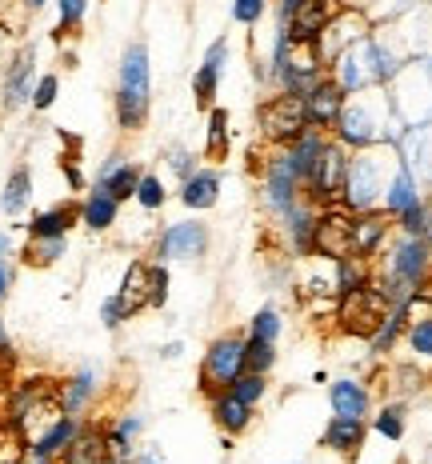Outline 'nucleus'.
<instances>
[{
  "mask_svg": "<svg viewBox=\"0 0 432 464\" xmlns=\"http://www.w3.org/2000/svg\"><path fill=\"white\" fill-rule=\"evenodd\" d=\"M341 8H344L341 0H309L304 8H296V16L281 28V33L293 44H316L321 41V33H324V24H329Z\"/></svg>",
  "mask_w": 432,
  "mask_h": 464,
  "instance_id": "22",
  "label": "nucleus"
},
{
  "mask_svg": "<svg viewBox=\"0 0 432 464\" xmlns=\"http://www.w3.org/2000/svg\"><path fill=\"white\" fill-rule=\"evenodd\" d=\"M372 432L384 437L389 444H400L408 432V401H389L377 409V417H372Z\"/></svg>",
  "mask_w": 432,
  "mask_h": 464,
  "instance_id": "39",
  "label": "nucleus"
},
{
  "mask_svg": "<svg viewBox=\"0 0 432 464\" xmlns=\"http://www.w3.org/2000/svg\"><path fill=\"white\" fill-rule=\"evenodd\" d=\"M397 237V225L384 208H372V212H352V240H349V253L352 256H364V260H377L389 240Z\"/></svg>",
  "mask_w": 432,
  "mask_h": 464,
  "instance_id": "16",
  "label": "nucleus"
},
{
  "mask_svg": "<svg viewBox=\"0 0 432 464\" xmlns=\"http://www.w3.org/2000/svg\"><path fill=\"white\" fill-rule=\"evenodd\" d=\"M389 308H392L389 296H384L377 285H369V288H360V293L341 296V301H336V321H341V328L349 336L369 341V336L377 333V324L389 316Z\"/></svg>",
  "mask_w": 432,
  "mask_h": 464,
  "instance_id": "11",
  "label": "nucleus"
},
{
  "mask_svg": "<svg viewBox=\"0 0 432 464\" xmlns=\"http://www.w3.org/2000/svg\"><path fill=\"white\" fill-rule=\"evenodd\" d=\"M36 76H41V72H36V48H33V44L16 48V53L8 56L5 72H0V104H5L8 112L24 109V104L33 101Z\"/></svg>",
  "mask_w": 432,
  "mask_h": 464,
  "instance_id": "13",
  "label": "nucleus"
},
{
  "mask_svg": "<svg viewBox=\"0 0 432 464\" xmlns=\"http://www.w3.org/2000/svg\"><path fill=\"white\" fill-rule=\"evenodd\" d=\"M64 253H69V237H28L21 248V260L33 268H53Z\"/></svg>",
  "mask_w": 432,
  "mask_h": 464,
  "instance_id": "40",
  "label": "nucleus"
},
{
  "mask_svg": "<svg viewBox=\"0 0 432 464\" xmlns=\"http://www.w3.org/2000/svg\"><path fill=\"white\" fill-rule=\"evenodd\" d=\"M208 417H213V424L220 429V437L236 440V437H245V432L253 429L256 409H253V404L240 401L233 389H220V392L208 396Z\"/></svg>",
  "mask_w": 432,
  "mask_h": 464,
  "instance_id": "21",
  "label": "nucleus"
},
{
  "mask_svg": "<svg viewBox=\"0 0 432 464\" xmlns=\"http://www.w3.org/2000/svg\"><path fill=\"white\" fill-rule=\"evenodd\" d=\"M33 464H56V460H33Z\"/></svg>",
  "mask_w": 432,
  "mask_h": 464,
  "instance_id": "63",
  "label": "nucleus"
},
{
  "mask_svg": "<svg viewBox=\"0 0 432 464\" xmlns=\"http://www.w3.org/2000/svg\"><path fill=\"white\" fill-rule=\"evenodd\" d=\"M324 140H329V132H321V129H304L301 137L288 144V149H276V152L284 157L288 169H293V177L301 180L304 188H309V180H312V169H316V160H321Z\"/></svg>",
  "mask_w": 432,
  "mask_h": 464,
  "instance_id": "26",
  "label": "nucleus"
},
{
  "mask_svg": "<svg viewBox=\"0 0 432 464\" xmlns=\"http://www.w3.org/2000/svg\"><path fill=\"white\" fill-rule=\"evenodd\" d=\"M144 432V417H137V412H120L117 420L104 424V440H109V452L112 460L129 464L132 452H137V437Z\"/></svg>",
  "mask_w": 432,
  "mask_h": 464,
  "instance_id": "34",
  "label": "nucleus"
},
{
  "mask_svg": "<svg viewBox=\"0 0 432 464\" xmlns=\"http://www.w3.org/2000/svg\"><path fill=\"white\" fill-rule=\"evenodd\" d=\"M112 112H117L120 132H140L144 124H149V112H152V61H149V44L144 41H132L120 53Z\"/></svg>",
  "mask_w": 432,
  "mask_h": 464,
  "instance_id": "3",
  "label": "nucleus"
},
{
  "mask_svg": "<svg viewBox=\"0 0 432 464\" xmlns=\"http://www.w3.org/2000/svg\"><path fill=\"white\" fill-rule=\"evenodd\" d=\"M372 268H377L372 285L389 296V304H408L412 296L428 285L432 253H428L425 237H400L397 232V237L389 240V248L372 260Z\"/></svg>",
  "mask_w": 432,
  "mask_h": 464,
  "instance_id": "2",
  "label": "nucleus"
},
{
  "mask_svg": "<svg viewBox=\"0 0 432 464\" xmlns=\"http://www.w3.org/2000/svg\"><path fill=\"white\" fill-rule=\"evenodd\" d=\"M392 225H397L400 237H425L428 225H432V197L425 192V197H420L412 208H405L400 217H392Z\"/></svg>",
  "mask_w": 432,
  "mask_h": 464,
  "instance_id": "42",
  "label": "nucleus"
},
{
  "mask_svg": "<svg viewBox=\"0 0 432 464\" xmlns=\"http://www.w3.org/2000/svg\"><path fill=\"white\" fill-rule=\"evenodd\" d=\"M81 417H56V420H48L44 429H41V437H36L33 444H28V457L33 460H61V452L72 444V437L81 432Z\"/></svg>",
  "mask_w": 432,
  "mask_h": 464,
  "instance_id": "28",
  "label": "nucleus"
},
{
  "mask_svg": "<svg viewBox=\"0 0 432 464\" xmlns=\"http://www.w3.org/2000/svg\"><path fill=\"white\" fill-rule=\"evenodd\" d=\"M117 217H120V200H112L109 192H101L96 185L84 192V200H81V225L89 228V232H109L112 225H117Z\"/></svg>",
  "mask_w": 432,
  "mask_h": 464,
  "instance_id": "35",
  "label": "nucleus"
},
{
  "mask_svg": "<svg viewBox=\"0 0 432 464\" xmlns=\"http://www.w3.org/2000/svg\"><path fill=\"white\" fill-rule=\"evenodd\" d=\"M349 157H352V149H344L336 137L324 140V149H321V160H316V169H312V180H309V188H304V197L316 200V205H341V192H344V177H349Z\"/></svg>",
  "mask_w": 432,
  "mask_h": 464,
  "instance_id": "10",
  "label": "nucleus"
},
{
  "mask_svg": "<svg viewBox=\"0 0 432 464\" xmlns=\"http://www.w3.org/2000/svg\"><path fill=\"white\" fill-rule=\"evenodd\" d=\"M228 69V41L225 36H216L213 44H208L205 61L197 64V72H192V101H197V109H213L216 104V92H220V76Z\"/></svg>",
  "mask_w": 432,
  "mask_h": 464,
  "instance_id": "20",
  "label": "nucleus"
},
{
  "mask_svg": "<svg viewBox=\"0 0 432 464\" xmlns=\"http://www.w3.org/2000/svg\"><path fill=\"white\" fill-rule=\"evenodd\" d=\"M124 321H129V313H124L120 296H117V293H112V296H104V304H101V324L112 333V328H120Z\"/></svg>",
  "mask_w": 432,
  "mask_h": 464,
  "instance_id": "52",
  "label": "nucleus"
},
{
  "mask_svg": "<svg viewBox=\"0 0 432 464\" xmlns=\"http://www.w3.org/2000/svg\"><path fill=\"white\" fill-rule=\"evenodd\" d=\"M392 109H397L405 129H420L432 121V64L428 61H408L405 69L389 81Z\"/></svg>",
  "mask_w": 432,
  "mask_h": 464,
  "instance_id": "6",
  "label": "nucleus"
},
{
  "mask_svg": "<svg viewBox=\"0 0 432 464\" xmlns=\"http://www.w3.org/2000/svg\"><path fill=\"white\" fill-rule=\"evenodd\" d=\"M112 460L109 440H104V424H81V432L72 437V444L61 452L56 464H104Z\"/></svg>",
  "mask_w": 432,
  "mask_h": 464,
  "instance_id": "29",
  "label": "nucleus"
},
{
  "mask_svg": "<svg viewBox=\"0 0 432 464\" xmlns=\"http://www.w3.org/2000/svg\"><path fill=\"white\" fill-rule=\"evenodd\" d=\"M369 33H372V21H369V13H364V8H341V13H336L329 24H324L321 41H316V53H321L324 69H329L336 56L344 53V48L360 44Z\"/></svg>",
  "mask_w": 432,
  "mask_h": 464,
  "instance_id": "12",
  "label": "nucleus"
},
{
  "mask_svg": "<svg viewBox=\"0 0 432 464\" xmlns=\"http://www.w3.org/2000/svg\"><path fill=\"white\" fill-rule=\"evenodd\" d=\"M76 225H81V205L61 200V205H53V208L33 212V220L24 225V232L28 237H69Z\"/></svg>",
  "mask_w": 432,
  "mask_h": 464,
  "instance_id": "30",
  "label": "nucleus"
},
{
  "mask_svg": "<svg viewBox=\"0 0 432 464\" xmlns=\"http://www.w3.org/2000/svg\"><path fill=\"white\" fill-rule=\"evenodd\" d=\"M329 72L316 53V44H293L288 36L276 28L273 36V56L264 64V81L273 84V92H288V96H304L321 76Z\"/></svg>",
  "mask_w": 432,
  "mask_h": 464,
  "instance_id": "5",
  "label": "nucleus"
},
{
  "mask_svg": "<svg viewBox=\"0 0 432 464\" xmlns=\"http://www.w3.org/2000/svg\"><path fill=\"white\" fill-rule=\"evenodd\" d=\"M245 372V336L240 333H220L216 341H208L205 361H200V392L213 396L236 381Z\"/></svg>",
  "mask_w": 432,
  "mask_h": 464,
  "instance_id": "8",
  "label": "nucleus"
},
{
  "mask_svg": "<svg viewBox=\"0 0 432 464\" xmlns=\"http://www.w3.org/2000/svg\"><path fill=\"white\" fill-rule=\"evenodd\" d=\"M316 217H321V205H316V200H309V197H301L293 208L284 212V217H276V220H281V237H284L288 253H293L296 260H309V256H312Z\"/></svg>",
  "mask_w": 432,
  "mask_h": 464,
  "instance_id": "17",
  "label": "nucleus"
},
{
  "mask_svg": "<svg viewBox=\"0 0 432 464\" xmlns=\"http://www.w3.org/2000/svg\"><path fill=\"white\" fill-rule=\"evenodd\" d=\"M309 0H276V28H284L296 16V8H304Z\"/></svg>",
  "mask_w": 432,
  "mask_h": 464,
  "instance_id": "53",
  "label": "nucleus"
},
{
  "mask_svg": "<svg viewBox=\"0 0 432 464\" xmlns=\"http://www.w3.org/2000/svg\"><path fill=\"white\" fill-rule=\"evenodd\" d=\"M132 200H137L144 212H160V208L168 205V188H165V180H160L157 172L144 169V172H140V180H137V197H132Z\"/></svg>",
  "mask_w": 432,
  "mask_h": 464,
  "instance_id": "43",
  "label": "nucleus"
},
{
  "mask_svg": "<svg viewBox=\"0 0 432 464\" xmlns=\"http://www.w3.org/2000/svg\"><path fill=\"white\" fill-rule=\"evenodd\" d=\"M28 205H33V169H28V164H16L5 180V192H0V208H5V217L16 220L28 212Z\"/></svg>",
  "mask_w": 432,
  "mask_h": 464,
  "instance_id": "38",
  "label": "nucleus"
},
{
  "mask_svg": "<svg viewBox=\"0 0 432 464\" xmlns=\"http://www.w3.org/2000/svg\"><path fill=\"white\" fill-rule=\"evenodd\" d=\"M425 245H428V253H432V225H428V232H425Z\"/></svg>",
  "mask_w": 432,
  "mask_h": 464,
  "instance_id": "62",
  "label": "nucleus"
},
{
  "mask_svg": "<svg viewBox=\"0 0 432 464\" xmlns=\"http://www.w3.org/2000/svg\"><path fill=\"white\" fill-rule=\"evenodd\" d=\"M180 353H185V344H177V341L165 344V356H168V361H172V356H180Z\"/></svg>",
  "mask_w": 432,
  "mask_h": 464,
  "instance_id": "60",
  "label": "nucleus"
},
{
  "mask_svg": "<svg viewBox=\"0 0 432 464\" xmlns=\"http://www.w3.org/2000/svg\"><path fill=\"white\" fill-rule=\"evenodd\" d=\"M168 172H172V177H177V180H185V177H192V172H197L200 169V157H197V152H188V149H168Z\"/></svg>",
  "mask_w": 432,
  "mask_h": 464,
  "instance_id": "51",
  "label": "nucleus"
},
{
  "mask_svg": "<svg viewBox=\"0 0 432 464\" xmlns=\"http://www.w3.org/2000/svg\"><path fill=\"white\" fill-rule=\"evenodd\" d=\"M213 245V232L205 220L188 217V220H172L157 232V245H152V260L160 265H177V260H200Z\"/></svg>",
  "mask_w": 432,
  "mask_h": 464,
  "instance_id": "9",
  "label": "nucleus"
},
{
  "mask_svg": "<svg viewBox=\"0 0 432 464\" xmlns=\"http://www.w3.org/2000/svg\"><path fill=\"white\" fill-rule=\"evenodd\" d=\"M256 129H261V140L273 144V149H288L304 129H309V116H304V101L288 92H273L261 101L256 109Z\"/></svg>",
  "mask_w": 432,
  "mask_h": 464,
  "instance_id": "7",
  "label": "nucleus"
},
{
  "mask_svg": "<svg viewBox=\"0 0 432 464\" xmlns=\"http://www.w3.org/2000/svg\"><path fill=\"white\" fill-rule=\"evenodd\" d=\"M228 144H233V129H228V109L213 104L208 109V132H205V157L208 160H225Z\"/></svg>",
  "mask_w": 432,
  "mask_h": 464,
  "instance_id": "41",
  "label": "nucleus"
},
{
  "mask_svg": "<svg viewBox=\"0 0 432 464\" xmlns=\"http://www.w3.org/2000/svg\"><path fill=\"white\" fill-rule=\"evenodd\" d=\"M180 205H185L188 212H208V208H216V200H220V172L213 169V164H200L192 177L180 180Z\"/></svg>",
  "mask_w": 432,
  "mask_h": 464,
  "instance_id": "27",
  "label": "nucleus"
},
{
  "mask_svg": "<svg viewBox=\"0 0 432 464\" xmlns=\"http://www.w3.org/2000/svg\"><path fill=\"white\" fill-rule=\"evenodd\" d=\"M405 328H408V304H392L389 316L377 324V333L369 336V353L372 356H389L397 353L400 341H405Z\"/></svg>",
  "mask_w": 432,
  "mask_h": 464,
  "instance_id": "37",
  "label": "nucleus"
},
{
  "mask_svg": "<svg viewBox=\"0 0 432 464\" xmlns=\"http://www.w3.org/2000/svg\"><path fill=\"white\" fill-rule=\"evenodd\" d=\"M281 333H284V313L276 304H264V308H256L253 313V321H248V336H261V341H281Z\"/></svg>",
  "mask_w": 432,
  "mask_h": 464,
  "instance_id": "44",
  "label": "nucleus"
},
{
  "mask_svg": "<svg viewBox=\"0 0 432 464\" xmlns=\"http://www.w3.org/2000/svg\"><path fill=\"white\" fill-rule=\"evenodd\" d=\"M400 344L408 348V364L432 372V304L420 293L408 301V328Z\"/></svg>",
  "mask_w": 432,
  "mask_h": 464,
  "instance_id": "19",
  "label": "nucleus"
},
{
  "mask_svg": "<svg viewBox=\"0 0 432 464\" xmlns=\"http://www.w3.org/2000/svg\"><path fill=\"white\" fill-rule=\"evenodd\" d=\"M372 276H377V268H372V260H364V256L349 253V256L332 260V293H336V301H341V296L360 293V288H369Z\"/></svg>",
  "mask_w": 432,
  "mask_h": 464,
  "instance_id": "32",
  "label": "nucleus"
},
{
  "mask_svg": "<svg viewBox=\"0 0 432 464\" xmlns=\"http://www.w3.org/2000/svg\"><path fill=\"white\" fill-rule=\"evenodd\" d=\"M140 172H144L140 164H132L129 157H124V152H112V157L101 164V172H96L92 185L101 188V192H109L112 200H120V205H124V200L137 197V180H140Z\"/></svg>",
  "mask_w": 432,
  "mask_h": 464,
  "instance_id": "23",
  "label": "nucleus"
},
{
  "mask_svg": "<svg viewBox=\"0 0 432 464\" xmlns=\"http://www.w3.org/2000/svg\"><path fill=\"white\" fill-rule=\"evenodd\" d=\"M168 288H172L168 265H160V260H149V308H165L168 304Z\"/></svg>",
  "mask_w": 432,
  "mask_h": 464,
  "instance_id": "48",
  "label": "nucleus"
},
{
  "mask_svg": "<svg viewBox=\"0 0 432 464\" xmlns=\"http://www.w3.org/2000/svg\"><path fill=\"white\" fill-rule=\"evenodd\" d=\"M92 401H96V372L92 369H81L64 384H56V404H61L64 417H81Z\"/></svg>",
  "mask_w": 432,
  "mask_h": 464,
  "instance_id": "33",
  "label": "nucleus"
},
{
  "mask_svg": "<svg viewBox=\"0 0 432 464\" xmlns=\"http://www.w3.org/2000/svg\"><path fill=\"white\" fill-rule=\"evenodd\" d=\"M329 404H332V417L364 420L372 412V389L357 381V376H336V381H329Z\"/></svg>",
  "mask_w": 432,
  "mask_h": 464,
  "instance_id": "25",
  "label": "nucleus"
},
{
  "mask_svg": "<svg viewBox=\"0 0 432 464\" xmlns=\"http://www.w3.org/2000/svg\"><path fill=\"white\" fill-rule=\"evenodd\" d=\"M425 197L420 192V180H417V172H412V164L400 157V169L392 172V180H389V188H384V200H380V208L389 212V217H400L405 208H412L417 200Z\"/></svg>",
  "mask_w": 432,
  "mask_h": 464,
  "instance_id": "31",
  "label": "nucleus"
},
{
  "mask_svg": "<svg viewBox=\"0 0 432 464\" xmlns=\"http://www.w3.org/2000/svg\"><path fill=\"white\" fill-rule=\"evenodd\" d=\"M349 240H352V208L324 205L321 217H316V232H312V256H321V260L349 256Z\"/></svg>",
  "mask_w": 432,
  "mask_h": 464,
  "instance_id": "15",
  "label": "nucleus"
},
{
  "mask_svg": "<svg viewBox=\"0 0 432 464\" xmlns=\"http://www.w3.org/2000/svg\"><path fill=\"white\" fill-rule=\"evenodd\" d=\"M301 197H304V185L293 177V169L284 164L281 152L273 149V157H268L264 169H261V200H264V208L273 212V217H284V212L293 208Z\"/></svg>",
  "mask_w": 432,
  "mask_h": 464,
  "instance_id": "14",
  "label": "nucleus"
},
{
  "mask_svg": "<svg viewBox=\"0 0 432 464\" xmlns=\"http://www.w3.org/2000/svg\"><path fill=\"white\" fill-rule=\"evenodd\" d=\"M301 101H304V116H309V129H321V132H329L332 137V124H336V116H341L344 101H349V92H344L341 84L324 72L321 81L301 96Z\"/></svg>",
  "mask_w": 432,
  "mask_h": 464,
  "instance_id": "18",
  "label": "nucleus"
},
{
  "mask_svg": "<svg viewBox=\"0 0 432 464\" xmlns=\"http://www.w3.org/2000/svg\"><path fill=\"white\" fill-rule=\"evenodd\" d=\"M89 16V0H56V36H72Z\"/></svg>",
  "mask_w": 432,
  "mask_h": 464,
  "instance_id": "46",
  "label": "nucleus"
},
{
  "mask_svg": "<svg viewBox=\"0 0 432 464\" xmlns=\"http://www.w3.org/2000/svg\"><path fill=\"white\" fill-rule=\"evenodd\" d=\"M245 369L248 372H273L276 369V344L261 336H245Z\"/></svg>",
  "mask_w": 432,
  "mask_h": 464,
  "instance_id": "45",
  "label": "nucleus"
},
{
  "mask_svg": "<svg viewBox=\"0 0 432 464\" xmlns=\"http://www.w3.org/2000/svg\"><path fill=\"white\" fill-rule=\"evenodd\" d=\"M405 132L408 129L392 109L389 84H369L360 92H349V101H344V109L332 124V137L352 152L372 149V144H397Z\"/></svg>",
  "mask_w": 432,
  "mask_h": 464,
  "instance_id": "1",
  "label": "nucleus"
},
{
  "mask_svg": "<svg viewBox=\"0 0 432 464\" xmlns=\"http://www.w3.org/2000/svg\"><path fill=\"white\" fill-rule=\"evenodd\" d=\"M228 389H233L245 404H253V409H256V404H261L264 396H268V376H264V372H248V369H245L233 384H228Z\"/></svg>",
  "mask_w": 432,
  "mask_h": 464,
  "instance_id": "47",
  "label": "nucleus"
},
{
  "mask_svg": "<svg viewBox=\"0 0 432 464\" xmlns=\"http://www.w3.org/2000/svg\"><path fill=\"white\" fill-rule=\"evenodd\" d=\"M364 440H369V420L357 417H329V424L321 429V449L336 457H360Z\"/></svg>",
  "mask_w": 432,
  "mask_h": 464,
  "instance_id": "24",
  "label": "nucleus"
},
{
  "mask_svg": "<svg viewBox=\"0 0 432 464\" xmlns=\"http://www.w3.org/2000/svg\"><path fill=\"white\" fill-rule=\"evenodd\" d=\"M8 288H13V265H8V260H0V304H5Z\"/></svg>",
  "mask_w": 432,
  "mask_h": 464,
  "instance_id": "55",
  "label": "nucleus"
},
{
  "mask_svg": "<svg viewBox=\"0 0 432 464\" xmlns=\"http://www.w3.org/2000/svg\"><path fill=\"white\" fill-rule=\"evenodd\" d=\"M0 361H13V341L5 333V321H0Z\"/></svg>",
  "mask_w": 432,
  "mask_h": 464,
  "instance_id": "56",
  "label": "nucleus"
},
{
  "mask_svg": "<svg viewBox=\"0 0 432 464\" xmlns=\"http://www.w3.org/2000/svg\"><path fill=\"white\" fill-rule=\"evenodd\" d=\"M21 5H24V13H41L48 0H21Z\"/></svg>",
  "mask_w": 432,
  "mask_h": 464,
  "instance_id": "59",
  "label": "nucleus"
},
{
  "mask_svg": "<svg viewBox=\"0 0 432 464\" xmlns=\"http://www.w3.org/2000/svg\"><path fill=\"white\" fill-rule=\"evenodd\" d=\"M400 169V144H372L357 149L349 157V177H344L341 205L352 212H372L380 208L384 188H389L392 172Z\"/></svg>",
  "mask_w": 432,
  "mask_h": 464,
  "instance_id": "4",
  "label": "nucleus"
},
{
  "mask_svg": "<svg viewBox=\"0 0 432 464\" xmlns=\"http://www.w3.org/2000/svg\"><path fill=\"white\" fill-rule=\"evenodd\" d=\"M61 169H64V177H69V185L81 192L84 188V177H81V169H76V160H61Z\"/></svg>",
  "mask_w": 432,
  "mask_h": 464,
  "instance_id": "54",
  "label": "nucleus"
},
{
  "mask_svg": "<svg viewBox=\"0 0 432 464\" xmlns=\"http://www.w3.org/2000/svg\"><path fill=\"white\" fill-rule=\"evenodd\" d=\"M5 256H13V237H8V232H0V260Z\"/></svg>",
  "mask_w": 432,
  "mask_h": 464,
  "instance_id": "58",
  "label": "nucleus"
},
{
  "mask_svg": "<svg viewBox=\"0 0 432 464\" xmlns=\"http://www.w3.org/2000/svg\"><path fill=\"white\" fill-rule=\"evenodd\" d=\"M104 464H120V460H104Z\"/></svg>",
  "mask_w": 432,
  "mask_h": 464,
  "instance_id": "64",
  "label": "nucleus"
},
{
  "mask_svg": "<svg viewBox=\"0 0 432 464\" xmlns=\"http://www.w3.org/2000/svg\"><path fill=\"white\" fill-rule=\"evenodd\" d=\"M117 296H120L124 313H129V321L149 308V260H132V265L124 268V280H120Z\"/></svg>",
  "mask_w": 432,
  "mask_h": 464,
  "instance_id": "36",
  "label": "nucleus"
},
{
  "mask_svg": "<svg viewBox=\"0 0 432 464\" xmlns=\"http://www.w3.org/2000/svg\"><path fill=\"white\" fill-rule=\"evenodd\" d=\"M129 464H160V457H157V449H149V452H132V460Z\"/></svg>",
  "mask_w": 432,
  "mask_h": 464,
  "instance_id": "57",
  "label": "nucleus"
},
{
  "mask_svg": "<svg viewBox=\"0 0 432 464\" xmlns=\"http://www.w3.org/2000/svg\"><path fill=\"white\" fill-rule=\"evenodd\" d=\"M56 96H61V76L56 72H44V76H36V84H33V109L36 112H48L56 104Z\"/></svg>",
  "mask_w": 432,
  "mask_h": 464,
  "instance_id": "49",
  "label": "nucleus"
},
{
  "mask_svg": "<svg viewBox=\"0 0 432 464\" xmlns=\"http://www.w3.org/2000/svg\"><path fill=\"white\" fill-rule=\"evenodd\" d=\"M341 5H344V8H369L372 0H341Z\"/></svg>",
  "mask_w": 432,
  "mask_h": 464,
  "instance_id": "61",
  "label": "nucleus"
},
{
  "mask_svg": "<svg viewBox=\"0 0 432 464\" xmlns=\"http://www.w3.org/2000/svg\"><path fill=\"white\" fill-rule=\"evenodd\" d=\"M264 13H268V0H233V21L245 24V28L261 24Z\"/></svg>",
  "mask_w": 432,
  "mask_h": 464,
  "instance_id": "50",
  "label": "nucleus"
}]
</instances>
